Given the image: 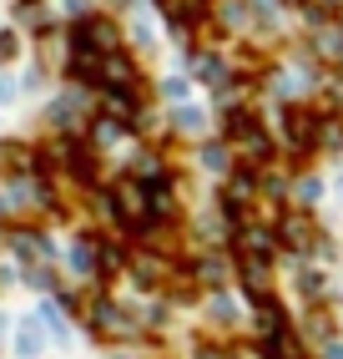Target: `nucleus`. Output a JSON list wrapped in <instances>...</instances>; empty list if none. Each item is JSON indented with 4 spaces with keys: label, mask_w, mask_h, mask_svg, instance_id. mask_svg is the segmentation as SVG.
Here are the masks:
<instances>
[{
    "label": "nucleus",
    "mask_w": 343,
    "mask_h": 359,
    "mask_svg": "<svg viewBox=\"0 0 343 359\" xmlns=\"http://www.w3.org/2000/svg\"><path fill=\"white\" fill-rule=\"evenodd\" d=\"M283 248V238H278V228H267V223H237L232 228V258H273Z\"/></svg>",
    "instance_id": "2"
},
{
    "label": "nucleus",
    "mask_w": 343,
    "mask_h": 359,
    "mask_svg": "<svg viewBox=\"0 0 343 359\" xmlns=\"http://www.w3.org/2000/svg\"><path fill=\"white\" fill-rule=\"evenodd\" d=\"M71 51H96V56H111L121 51V31L111 26L106 15H81L71 26Z\"/></svg>",
    "instance_id": "1"
},
{
    "label": "nucleus",
    "mask_w": 343,
    "mask_h": 359,
    "mask_svg": "<svg viewBox=\"0 0 343 359\" xmlns=\"http://www.w3.org/2000/svg\"><path fill=\"white\" fill-rule=\"evenodd\" d=\"M162 91H167L172 102H182V97H187V81H182V76H172V81H162Z\"/></svg>",
    "instance_id": "15"
},
{
    "label": "nucleus",
    "mask_w": 343,
    "mask_h": 359,
    "mask_svg": "<svg viewBox=\"0 0 343 359\" xmlns=\"http://www.w3.org/2000/svg\"><path fill=\"white\" fill-rule=\"evenodd\" d=\"M15 354L36 359V354H41V334H36V329H20V339H15Z\"/></svg>",
    "instance_id": "11"
},
{
    "label": "nucleus",
    "mask_w": 343,
    "mask_h": 359,
    "mask_svg": "<svg viewBox=\"0 0 343 359\" xmlns=\"http://www.w3.org/2000/svg\"><path fill=\"white\" fill-rule=\"evenodd\" d=\"M278 238H283V248H293V253H318L323 243H318V228H313V218L298 208V212H288V218L278 223Z\"/></svg>",
    "instance_id": "4"
},
{
    "label": "nucleus",
    "mask_w": 343,
    "mask_h": 359,
    "mask_svg": "<svg viewBox=\"0 0 343 359\" xmlns=\"http://www.w3.org/2000/svg\"><path fill=\"white\" fill-rule=\"evenodd\" d=\"M217 20H223L227 31L248 26V0H217Z\"/></svg>",
    "instance_id": "8"
},
{
    "label": "nucleus",
    "mask_w": 343,
    "mask_h": 359,
    "mask_svg": "<svg viewBox=\"0 0 343 359\" xmlns=\"http://www.w3.org/2000/svg\"><path fill=\"white\" fill-rule=\"evenodd\" d=\"M172 122H177V132H202L207 127V116H202V107H177V111H172Z\"/></svg>",
    "instance_id": "9"
},
{
    "label": "nucleus",
    "mask_w": 343,
    "mask_h": 359,
    "mask_svg": "<svg viewBox=\"0 0 343 359\" xmlns=\"http://www.w3.org/2000/svg\"><path fill=\"white\" fill-rule=\"evenodd\" d=\"M41 314H46V324H51V334H56V339H66V319L56 314V304H46Z\"/></svg>",
    "instance_id": "14"
},
{
    "label": "nucleus",
    "mask_w": 343,
    "mask_h": 359,
    "mask_svg": "<svg viewBox=\"0 0 343 359\" xmlns=\"http://www.w3.org/2000/svg\"><path fill=\"white\" fill-rule=\"evenodd\" d=\"M20 56V36L15 31H0V61H15Z\"/></svg>",
    "instance_id": "12"
},
{
    "label": "nucleus",
    "mask_w": 343,
    "mask_h": 359,
    "mask_svg": "<svg viewBox=\"0 0 343 359\" xmlns=\"http://www.w3.org/2000/svg\"><path fill=\"white\" fill-rule=\"evenodd\" d=\"M338 20H343V15H338ZM338 31H343V26H338Z\"/></svg>",
    "instance_id": "16"
},
{
    "label": "nucleus",
    "mask_w": 343,
    "mask_h": 359,
    "mask_svg": "<svg viewBox=\"0 0 343 359\" xmlns=\"http://www.w3.org/2000/svg\"><path fill=\"white\" fill-rule=\"evenodd\" d=\"M232 269H237V258L227 263L223 253H207V258H197V269H192V273H202V283H207V289H227Z\"/></svg>",
    "instance_id": "5"
},
{
    "label": "nucleus",
    "mask_w": 343,
    "mask_h": 359,
    "mask_svg": "<svg viewBox=\"0 0 343 359\" xmlns=\"http://www.w3.org/2000/svg\"><path fill=\"white\" fill-rule=\"evenodd\" d=\"M86 319H91V329L102 334V339H136V319L121 304H111V299H91Z\"/></svg>",
    "instance_id": "3"
},
{
    "label": "nucleus",
    "mask_w": 343,
    "mask_h": 359,
    "mask_svg": "<svg viewBox=\"0 0 343 359\" xmlns=\"http://www.w3.org/2000/svg\"><path fill=\"white\" fill-rule=\"evenodd\" d=\"M298 198H303V203H318V198H323V182H318V177H303V182H298Z\"/></svg>",
    "instance_id": "13"
},
{
    "label": "nucleus",
    "mask_w": 343,
    "mask_h": 359,
    "mask_svg": "<svg viewBox=\"0 0 343 359\" xmlns=\"http://www.w3.org/2000/svg\"><path fill=\"white\" fill-rule=\"evenodd\" d=\"M202 167H207V172H227V142H207V147H202Z\"/></svg>",
    "instance_id": "10"
},
{
    "label": "nucleus",
    "mask_w": 343,
    "mask_h": 359,
    "mask_svg": "<svg viewBox=\"0 0 343 359\" xmlns=\"http://www.w3.org/2000/svg\"><path fill=\"white\" fill-rule=\"evenodd\" d=\"M237 314H242L237 299H232L227 289H212V299H207V319H212V324H232Z\"/></svg>",
    "instance_id": "6"
},
{
    "label": "nucleus",
    "mask_w": 343,
    "mask_h": 359,
    "mask_svg": "<svg viewBox=\"0 0 343 359\" xmlns=\"http://www.w3.org/2000/svg\"><path fill=\"white\" fill-rule=\"evenodd\" d=\"M318 147H323V152L343 147V116H318Z\"/></svg>",
    "instance_id": "7"
}]
</instances>
